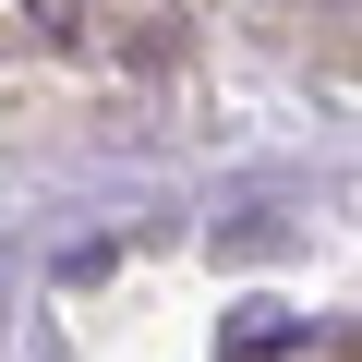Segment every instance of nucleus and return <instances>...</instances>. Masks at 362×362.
I'll list each match as a JSON object with an SVG mask.
<instances>
[]
</instances>
